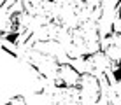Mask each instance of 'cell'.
Listing matches in <instances>:
<instances>
[{
    "mask_svg": "<svg viewBox=\"0 0 121 105\" xmlns=\"http://www.w3.org/2000/svg\"><path fill=\"white\" fill-rule=\"evenodd\" d=\"M23 61L26 63L35 74L42 75V77L49 79V81H53V82H55L58 68H60V65H61L60 60H56V58H53V56H48V54H44V53H39V51H35V49H32V47H28L26 51L23 53Z\"/></svg>",
    "mask_w": 121,
    "mask_h": 105,
    "instance_id": "cell-1",
    "label": "cell"
},
{
    "mask_svg": "<svg viewBox=\"0 0 121 105\" xmlns=\"http://www.w3.org/2000/svg\"><path fill=\"white\" fill-rule=\"evenodd\" d=\"M77 95L81 105H97L102 98V79L93 74L84 72L81 75V81L77 84Z\"/></svg>",
    "mask_w": 121,
    "mask_h": 105,
    "instance_id": "cell-2",
    "label": "cell"
},
{
    "mask_svg": "<svg viewBox=\"0 0 121 105\" xmlns=\"http://www.w3.org/2000/svg\"><path fill=\"white\" fill-rule=\"evenodd\" d=\"M81 61H82V65H84V72L93 74V75H97L100 79H104L107 74H109L111 65H112L111 60L105 56L104 51H97L93 54H88V56H84Z\"/></svg>",
    "mask_w": 121,
    "mask_h": 105,
    "instance_id": "cell-3",
    "label": "cell"
},
{
    "mask_svg": "<svg viewBox=\"0 0 121 105\" xmlns=\"http://www.w3.org/2000/svg\"><path fill=\"white\" fill-rule=\"evenodd\" d=\"M81 72L70 63H61L58 68L56 79H55V86L56 88H63V89H76L79 81H81Z\"/></svg>",
    "mask_w": 121,
    "mask_h": 105,
    "instance_id": "cell-4",
    "label": "cell"
},
{
    "mask_svg": "<svg viewBox=\"0 0 121 105\" xmlns=\"http://www.w3.org/2000/svg\"><path fill=\"white\" fill-rule=\"evenodd\" d=\"M102 51L111 63H121V33L111 30L102 39Z\"/></svg>",
    "mask_w": 121,
    "mask_h": 105,
    "instance_id": "cell-5",
    "label": "cell"
},
{
    "mask_svg": "<svg viewBox=\"0 0 121 105\" xmlns=\"http://www.w3.org/2000/svg\"><path fill=\"white\" fill-rule=\"evenodd\" d=\"M49 105H81L77 89H63V88H56L53 93Z\"/></svg>",
    "mask_w": 121,
    "mask_h": 105,
    "instance_id": "cell-6",
    "label": "cell"
},
{
    "mask_svg": "<svg viewBox=\"0 0 121 105\" xmlns=\"http://www.w3.org/2000/svg\"><path fill=\"white\" fill-rule=\"evenodd\" d=\"M32 49L39 53H44L48 56H53L56 60H60V56H67L65 46L61 44L60 40H48V42H37V44L32 46Z\"/></svg>",
    "mask_w": 121,
    "mask_h": 105,
    "instance_id": "cell-7",
    "label": "cell"
},
{
    "mask_svg": "<svg viewBox=\"0 0 121 105\" xmlns=\"http://www.w3.org/2000/svg\"><path fill=\"white\" fill-rule=\"evenodd\" d=\"M112 30L121 33V0L114 5V11H112Z\"/></svg>",
    "mask_w": 121,
    "mask_h": 105,
    "instance_id": "cell-8",
    "label": "cell"
},
{
    "mask_svg": "<svg viewBox=\"0 0 121 105\" xmlns=\"http://www.w3.org/2000/svg\"><path fill=\"white\" fill-rule=\"evenodd\" d=\"M4 105H26V100H25V96H21V95H16V96H12V98H9Z\"/></svg>",
    "mask_w": 121,
    "mask_h": 105,
    "instance_id": "cell-9",
    "label": "cell"
}]
</instances>
